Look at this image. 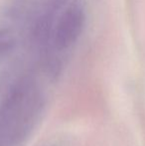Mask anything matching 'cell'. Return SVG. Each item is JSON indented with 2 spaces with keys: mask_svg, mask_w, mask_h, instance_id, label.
I'll return each instance as SVG.
<instances>
[{
  "mask_svg": "<svg viewBox=\"0 0 145 146\" xmlns=\"http://www.w3.org/2000/svg\"><path fill=\"white\" fill-rule=\"evenodd\" d=\"M45 108L44 96L28 79L0 87V146H23L37 127Z\"/></svg>",
  "mask_w": 145,
  "mask_h": 146,
  "instance_id": "6da1fadb",
  "label": "cell"
},
{
  "mask_svg": "<svg viewBox=\"0 0 145 146\" xmlns=\"http://www.w3.org/2000/svg\"><path fill=\"white\" fill-rule=\"evenodd\" d=\"M83 24V13L81 7L72 5L60 18L55 33V44L59 49L68 48L79 35Z\"/></svg>",
  "mask_w": 145,
  "mask_h": 146,
  "instance_id": "7a4b0ae2",
  "label": "cell"
}]
</instances>
